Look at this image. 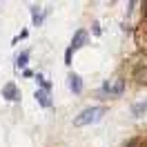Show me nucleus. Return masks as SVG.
I'll list each match as a JSON object with an SVG mask.
<instances>
[{
    "instance_id": "nucleus-1",
    "label": "nucleus",
    "mask_w": 147,
    "mask_h": 147,
    "mask_svg": "<svg viewBox=\"0 0 147 147\" xmlns=\"http://www.w3.org/2000/svg\"><path fill=\"white\" fill-rule=\"evenodd\" d=\"M102 116H105V107H100V105H96V107H87V109H83L76 118H74V125H76V127H85V125L98 123Z\"/></svg>"
},
{
    "instance_id": "nucleus-2",
    "label": "nucleus",
    "mask_w": 147,
    "mask_h": 147,
    "mask_svg": "<svg viewBox=\"0 0 147 147\" xmlns=\"http://www.w3.org/2000/svg\"><path fill=\"white\" fill-rule=\"evenodd\" d=\"M125 92V80L123 78H116L114 83H102V94H109V96H120Z\"/></svg>"
},
{
    "instance_id": "nucleus-3",
    "label": "nucleus",
    "mask_w": 147,
    "mask_h": 147,
    "mask_svg": "<svg viewBox=\"0 0 147 147\" xmlns=\"http://www.w3.org/2000/svg\"><path fill=\"white\" fill-rule=\"evenodd\" d=\"M2 98H5V100H20L18 87H16L13 83H7L5 87H2Z\"/></svg>"
},
{
    "instance_id": "nucleus-4",
    "label": "nucleus",
    "mask_w": 147,
    "mask_h": 147,
    "mask_svg": "<svg viewBox=\"0 0 147 147\" xmlns=\"http://www.w3.org/2000/svg\"><path fill=\"white\" fill-rule=\"evenodd\" d=\"M85 42H87V31H85V29H78L76 36H74V40H71V49H80Z\"/></svg>"
},
{
    "instance_id": "nucleus-5",
    "label": "nucleus",
    "mask_w": 147,
    "mask_h": 147,
    "mask_svg": "<svg viewBox=\"0 0 147 147\" xmlns=\"http://www.w3.org/2000/svg\"><path fill=\"white\" fill-rule=\"evenodd\" d=\"M69 89H71L74 94H80V92H83V80H80V76L69 74Z\"/></svg>"
},
{
    "instance_id": "nucleus-6",
    "label": "nucleus",
    "mask_w": 147,
    "mask_h": 147,
    "mask_svg": "<svg viewBox=\"0 0 147 147\" xmlns=\"http://www.w3.org/2000/svg\"><path fill=\"white\" fill-rule=\"evenodd\" d=\"M36 100L40 102L42 107H49V105H51V100H49V92H47V89H38V92H36Z\"/></svg>"
},
{
    "instance_id": "nucleus-7",
    "label": "nucleus",
    "mask_w": 147,
    "mask_h": 147,
    "mask_svg": "<svg viewBox=\"0 0 147 147\" xmlns=\"http://www.w3.org/2000/svg\"><path fill=\"white\" fill-rule=\"evenodd\" d=\"M29 9H31V16H34V25H42V20H45V13L38 9V5H31Z\"/></svg>"
},
{
    "instance_id": "nucleus-8",
    "label": "nucleus",
    "mask_w": 147,
    "mask_h": 147,
    "mask_svg": "<svg viewBox=\"0 0 147 147\" xmlns=\"http://www.w3.org/2000/svg\"><path fill=\"white\" fill-rule=\"evenodd\" d=\"M145 111H147V100H140L131 107V114H134V116H143Z\"/></svg>"
},
{
    "instance_id": "nucleus-9",
    "label": "nucleus",
    "mask_w": 147,
    "mask_h": 147,
    "mask_svg": "<svg viewBox=\"0 0 147 147\" xmlns=\"http://www.w3.org/2000/svg\"><path fill=\"white\" fill-rule=\"evenodd\" d=\"M27 58H29V51H22V54L16 58V67H25V65H27Z\"/></svg>"
},
{
    "instance_id": "nucleus-10",
    "label": "nucleus",
    "mask_w": 147,
    "mask_h": 147,
    "mask_svg": "<svg viewBox=\"0 0 147 147\" xmlns=\"http://www.w3.org/2000/svg\"><path fill=\"white\" fill-rule=\"evenodd\" d=\"M71 51H74L71 47H69V49H67V51H65V63H67V65L71 63Z\"/></svg>"
},
{
    "instance_id": "nucleus-11",
    "label": "nucleus",
    "mask_w": 147,
    "mask_h": 147,
    "mask_svg": "<svg viewBox=\"0 0 147 147\" xmlns=\"http://www.w3.org/2000/svg\"><path fill=\"white\" fill-rule=\"evenodd\" d=\"M138 145V140H136V138H134V140H129V143H127V145H125V147H136Z\"/></svg>"
}]
</instances>
